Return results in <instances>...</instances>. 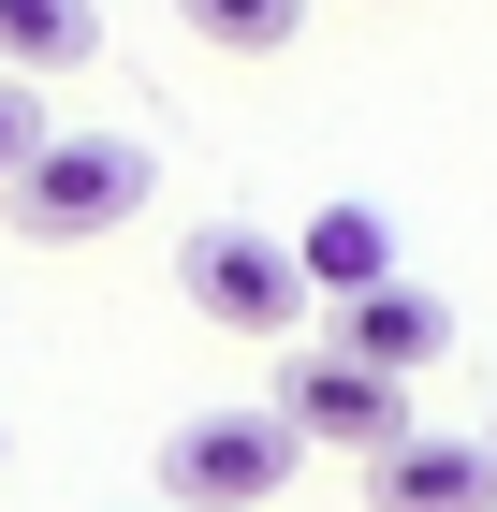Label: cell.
<instances>
[{
	"label": "cell",
	"instance_id": "obj_2",
	"mask_svg": "<svg viewBox=\"0 0 497 512\" xmlns=\"http://www.w3.org/2000/svg\"><path fill=\"white\" fill-rule=\"evenodd\" d=\"M176 293H191L220 337H278V352H293V322L322 308L307 264H293V235H264V220H191V235H176Z\"/></svg>",
	"mask_w": 497,
	"mask_h": 512
},
{
	"label": "cell",
	"instance_id": "obj_12",
	"mask_svg": "<svg viewBox=\"0 0 497 512\" xmlns=\"http://www.w3.org/2000/svg\"><path fill=\"white\" fill-rule=\"evenodd\" d=\"M0 454H15V439H0Z\"/></svg>",
	"mask_w": 497,
	"mask_h": 512
},
{
	"label": "cell",
	"instance_id": "obj_10",
	"mask_svg": "<svg viewBox=\"0 0 497 512\" xmlns=\"http://www.w3.org/2000/svg\"><path fill=\"white\" fill-rule=\"evenodd\" d=\"M44 161V103H30V74H0V191Z\"/></svg>",
	"mask_w": 497,
	"mask_h": 512
},
{
	"label": "cell",
	"instance_id": "obj_9",
	"mask_svg": "<svg viewBox=\"0 0 497 512\" xmlns=\"http://www.w3.org/2000/svg\"><path fill=\"white\" fill-rule=\"evenodd\" d=\"M176 15H191L220 59H278V44L307 30V0H176Z\"/></svg>",
	"mask_w": 497,
	"mask_h": 512
},
{
	"label": "cell",
	"instance_id": "obj_7",
	"mask_svg": "<svg viewBox=\"0 0 497 512\" xmlns=\"http://www.w3.org/2000/svg\"><path fill=\"white\" fill-rule=\"evenodd\" d=\"M293 264H307V293H322V308H351V293L410 278V264H395V235H381V205H307V220H293Z\"/></svg>",
	"mask_w": 497,
	"mask_h": 512
},
{
	"label": "cell",
	"instance_id": "obj_11",
	"mask_svg": "<svg viewBox=\"0 0 497 512\" xmlns=\"http://www.w3.org/2000/svg\"><path fill=\"white\" fill-rule=\"evenodd\" d=\"M483 454H497V425H483Z\"/></svg>",
	"mask_w": 497,
	"mask_h": 512
},
{
	"label": "cell",
	"instance_id": "obj_4",
	"mask_svg": "<svg viewBox=\"0 0 497 512\" xmlns=\"http://www.w3.org/2000/svg\"><path fill=\"white\" fill-rule=\"evenodd\" d=\"M264 410L307 454H381V439H410V381H381V366H351V352H293Z\"/></svg>",
	"mask_w": 497,
	"mask_h": 512
},
{
	"label": "cell",
	"instance_id": "obj_3",
	"mask_svg": "<svg viewBox=\"0 0 497 512\" xmlns=\"http://www.w3.org/2000/svg\"><path fill=\"white\" fill-rule=\"evenodd\" d=\"M293 469H307V439L278 410H176V439H161V498L176 512H264Z\"/></svg>",
	"mask_w": 497,
	"mask_h": 512
},
{
	"label": "cell",
	"instance_id": "obj_1",
	"mask_svg": "<svg viewBox=\"0 0 497 512\" xmlns=\"http://www.w3.org/2000/svg\"><path fill=\"white\" fill-rule=\"evenodd\" d=\"M147 191H161V161L132 147V132H44V161L0 191V220L30 249H88V235H117V220H147Z\"/></svg>",
	"mask_w": 497,
	"mask_h": 512
},
{
	"label": "cell",
	"instance_id": "obj_8",
	"mask_svg": "<svg viewBox=\"0 0 497 512\" xmlns=\"http://www.w3.org/2000/svg\"><path fill=\"white\" fill-rule=\"evenodd\" d=\"M103 59V0H0V74H88Z\"/></svg>",
	"mask_w": 497,
	"mask_h": 512
},
{
	"label": "cell",
	"instance_id": "obj_5",
	"mask_svg": "<svg viewBox=\"0 0 497 512\" xmlns=\"http://www.w3.org/2000/svg\"><path fill=\"white\" fill-rule=\"evenodd\" d=\"M366 512H497V454H483V439L410 425V439L366 454Z\"/></svg>",
	"mask_w": 497,
	"mask_h": 512
},
{
	"label": "cell",
	"instance_id": "obj_6",
	"mask_svg": "<svg viewBox=\"0 0 497 512\" xmlns=\"http://www.w3.org/2000/svg\"><path fill=\"white\" fill-rule=\"evenodd\" d=\"M322 352L381 366V381H424V366L454 352V308H439L424 278H381V293H351V308H337V337H322Z\"/></svg>",
	"mask_w": 497,
	"mask_h": 512
}]
</instances>
